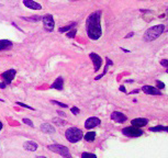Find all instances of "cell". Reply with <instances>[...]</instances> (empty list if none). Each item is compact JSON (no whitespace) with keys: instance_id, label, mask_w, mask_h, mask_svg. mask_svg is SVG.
I'll list each match as a JSON object with an SVG mask.
<instances>
[{"instance_id":"obj_19","label":"cell","mask_w":168,"mask_h":158,"mask_svg":"<svg viewBox=\"0 0 168 158\" xmlns=\"http://www.w3.org/2000/svg\"><path fill=\"white\" fill-rule=\"evenodd\" d=\"M84 138L87 142H92V141H95V138H96V133H95V132H88V133L84 136Z\"/></svg>"},{"instance_id":"obj_22","label":"cell","mask_w":168,"mask_h":158,"mask_svg":"<svg viewBox=\"0 0 168 158\" xmlns=\"http://www.w3.org/2000/svg\"><path fill=\"white\" fill-rule=\"evenodd\" d=\"M75 24H76V23H74V24H70V25H67V26H64V28H61V29H60L58 31H60L61 33H63V32H67V31H69L70 29H73V26H74Z\"/></svg>"},{"instance_id":"obj_1","label":"cell","mask_w":168,"mask_h":158,"mask_svg":"<svg viewBox=\"0 0 168 158\" xmlns=\"http://www.w3.org/2000/svg\"><path fill=\"white\" fill-rule=\"evenodd\" d=\"M101 11H96L88 17L87 19V34L91 40H98L102 34L100 20H101Z\"/></svg>"},{"instance_id":"obj_12","label":"cell","mask_w":168,"mask_h":158,"mask_svg":"<svg viewBox=\"0 0 168 158\" xmlns=\"http://www.w3.org/2000/svg\"><path fill=\"white\" fill-rule=\"evenodd\" d=\"M111 119L113 121H115L116 123H123L126 121V116L123 114L122 112H113L111 114Z\"/></svg>"},{"instance_id":"obj_4","label":"cell","mask_w":168,"mask_h":158,"mask_svg":"<svg viewBox=\"0 0 168 158\" xmlns=\"http://www.w3.org/2000/svg\"><path fill=\"white\" fill-rule=\"evenodd\" d=\"M48 149L54 151V153H56V154H60L64 158H71V155H70L68 148L66 146L58 145V144H53V145H50L48 146Z\"/></svg>"},{"instance_id":"obj_26","label":"cell","mask_w":168,"mask_h":158,"mask_svg":"<svg viewBox=\"0 0 168 158\" xmlns=\"http://www.w3.org/2000/svg\"><path fill=\"white\" fill-rule=\"evenodd\" d=\"M76 29H74V30H71L70 31V32H68V33H67V36H68V38H74V36H75V35H76Z\"/></svg>"},{"instance_id":"obj_34","label":"cell","mask_w":168,"mask_h":158,"mask_svg":"<svg viewBox=\"0 0 168 158\" xmlns=\"http://www.w3.org/2000/svg\"><path fill=\"white\" fill-rule=\"evenodd\" d=\"M132 35H133V33H130V34H129V35H126V38H131V36H132Z\"/></svg>"},{"instance_id":"obj_16","label":"cell","mask_w":168,"mask_h":158,"mask_svg":"<svg viewBox=\"0 0 168 158\" xmlns=\"http://www.w3.org/2000/svg\"><path fill=\"white\" fill-rule=\"evenodd\" d=\"M63 87H64V79H63L62 77H58V78L54 81L53 85H52V88H53V89H57V90H62Z\"/></svg>"},{"instance_id":"obj_8","label":"cell","mask_w":168,"mask_h":158,"mask_svg":"<svg viewBox=\"0 0 168 158\" xmlns=\"http://www.w3.org/2000/svg\"><path fill=\"white\" fill-rule=\"evenodd\" d=\"M142 91L146 95H152V96H161V91L153 86H144L142 87Z\"/></svg>"},{"instance_id":"obj_32","label":"cell","mask_w":168,"mask_h":158,"mask_svg":"<svg viewBox=\"0 0 168 158\" xmlns=\"http://www.w3.org/2000/svg\"><path fill=\"white\" fill-rule=\"evenodd\" d=\"M120 90L123 91V92H125V91H126V90H125V88H124L123 86H121V87H120Z\"/></svg>"},{"instance_id":"obj_15","label":"cell","mask_w":168,"mask_h":158,"mask_svg":"<svg viewBox=\"0 0 168 158\" xmlns=\"http://www.w3.org/2000/svg\"><path fill=\"white\" fill-rule=\"evenodd\" d=\"M12 47V42L8 40H0V51H6L10 50Z\"/></svg>"},{"instance_id":"obj_7","label":"cell","mask_w":168,"mask_h":158,"mask_svg":"<svg viewBox=\"0 0 168 158\" xmlns=\"http://www.w3.org/2000/svg\"><path fill=\"white\" fill-rule=\"evenodd\" d=\"M15 73H17V71H15V69H9V70L5 71V73L2 74V78H3L6 85H10V83H12V80L15 79Z\"/></svg>"},{"instance_id":"obj_11","label":"cell","mask_w":168,"mask_h":158,"mask_svg":"<svg viewBox=\"0 0 168 158\" xmlns=\"http://www.w3.org/2000/svg\"><path fill=\"white\" fill-rule=\"evenodd\" d=\"M23 5L32 10H41L42 9V6L38 2H35L34 0H23Z\"/></svg>"},{"instance_id":"obj_23","label":"cell","mask_w":168,"mask_h":158,"mask_svg":"<svg viewBox=\"0 0 168 158\" xmlns=\"http://www.w3.org/2000/svg\"><path fill=\"white\" fill-rule=\"evenodd\" d=\"M51 102H52L53 104H56V105H58V106H61V108H67V104L62 103V102H58V101H55V100H52Z\"/></svg>"},{"instance_id":"obj_21","label":"cell","mask_w":168,"mask_h":158,"mask_svg":"<svg viewBox=\"0 0 168 158\" xmlns=\"http://www.w3.org/2000/svg\"><path fill=\"white\" fill-rule=\"evenodd\" d=\"M81 158H97V156L95 154H91V153H83Z\"/></svg>"},{"instance_id":"obj_35","label":"cell","mask_w":168,"mask_h":158,"mask_svg":"<svg viewBox=\"0 0 168 158\" xmlns=\"http://www.w3.org/2000/svg\"><path fill=\"white\" fill-rule=\"evenodd\" d=\"M2 126H3V125H2V123L0 122V131H1V128H2Z\"/></svg>"},{"instance_id":"obj_29","label":"cell","mask_w":168,"mask_h":158,"mask_svg":"<svg viewBox=\"0 0 168 158\" xmlns=\"http://www.w3.org/2000/svg\"><path fill=\"white\" fill-rule=\"evenodd\" d=\"M17 104L21 105V106H23V108H26V109H31V110H33V108H31L30 105L24 104V103H22V102H17Z\"/></svg>"},{"instance_id":"obj_13","label":"cell","mask_w":168,"mask_h":158,"mask_svg":"<svg viewBox=\"0 0 168 158\" xmlns=\"http://www.w3.org/2000/svg\"><path fill=\"white\" fill-rule=\"evenodd\" d=\"M131 123L135 128H142V126H145L146 124L148 123V120L144 119V118H138V119H134V120L131 121Z\"/></svg>"},{"instance_id":"obj_25","label":"cell","mask_w":168,"mask_h":158,"mask_svg":"<svg viewBox=\"0 0 168 158\" xmlns=\"http://www.w3.org/2000/svg\"><path fill=\"white\" fill-rule=\"evenodd\" d=\"M53 122L54 123H56V124H58V125H64V124H66L65 121L60 120V119H53Z\"/></svg>"},{"instance_id":"obj_18","label":"cell","mask_w":168,"mask_h":158,"mask_svg":"<svg viewBox=\"0 0 168 158\" xmlns=\"http://www.w3.org/2000/svg\"><path fill=\"white\" fill-rule=\"evenodd\" d=\"M151 132H168V126H161V125H158V126H154V128H149Z\"/></svg>"},{"instance_id":"obj_9","label":"cell","mask_w":168,"mask_h":158,"mask_svg":"<svg viewBox=\"0 0 168 158\" xmlns=\"http://www.w3.org/2000/svg\"><path fill=\"white\" fill-rule=\"evenodd\" d=\"M89 56H90L92 63H93L95 70H96V71H98V70L100 69V67L102 66V59H101V57H100L99 55H97L96 53H91Z\"/></svg>"},{"instance_id":"obj_30","label":"cell","mask_w":168,"mask_h":158,"mask_svg":"<svg viewBox=\"0 0 168 158\" xmlns=\"http://www.w3.org/2000/svg\"><path fill=\"white\" fill-rule=\"evenodd\" d=\"M161 66H164V67H168V60L167 59L161 60Z\"/></svg>"},{"instance_id":"obj_24","label":"cell","mask_w":168,"mask_h":158,"mask_svg":"<svg viewBox=\"0 0 168 158\" xmlns=\"http://www.w3.org/2000/svg\"><path fill=\"white\" fill-rule=\"evenodd\" d=\"M156 88H158V89H163V88H165V83H161V80H156Z\"/></svg>"},{"instance_id":"obj_6","label":"cell","mask_w":168,"mask_h":158,"mask_svg":"<svg viewBox=\"0 0 168 158\" xmlns=\"http://www.w3.org/2000/svg\"><path fill=\"white\" fill-rule=\"evenodd\" d=\"M42 21H43V24L45 26V29L47 31H53L54 26H55V23H54V19L53 17L51 15H46L42 18Z\"/></svg>"},{"instance_id":"obj_28","label":"cell","mask_w":168,"mask_h":158,"mask_svg":"<svg viewBox=\"0 0 168 158\" xmlns=\"http://www.w3.org/2000/svg\"><path fill=\"white\" fill-rule=\"evenodd\" d=\"M23 122H24L26 125H30L31 128H33V126H34V124L32 123V121H31V120H28V119H23Z\"/></svg>"},{"instance_id":"obj_33","label":"cell","mask_w":168,"mask_h":158,"mask_svg":"<svg viewBox=\"0 0 168 158\" xmlns=\"http://www.w3.org/2000/svg\"><path fill=\"white\" fill-rule=\"evenodd\" d=\"M58 114L62 115V116H64V115H65V113H63V112H58Z\"/></svg>"},{"instance_id":"obj_36","label":"cell","mask_w":168,"mask_h":158,"mask_svg":"<svg viewBox=\"0 0 168 158\" xmlns=\"http://www.w3.org/2000/svg\"><path fill=\"white\" fill-rule=\"evenodd\" d=\"M36 158H46V157H43V156H38Z\"/></svg>"},{"instance_id":"obj_20","label":"cell","mask_w":168,"mask_h":158,"mask_svg":"<svg viewBox=\"0 0 168 158\" xmlns=\"http://www.w3.org/2000/svg\"><path fill=\"white\" fill-rule=\"evenodd\" d=\"M24 20L26 21H31V22H38L40 20H42V17H38V15H33V17H30V18H23Z\"/></svg>"},{"instance_id":"obj_2","label":"cell","mask_w":168,"mask_h":158,"mask_svg":"<svg viewBox=\"0 0 168 158\" xmlns=\"http://www.w3.org/2000/svg\"><path fill=\"white\" fill-rule=\"evenodd\" d=\"M164 31H165V25H163V24H158V25L149 28L145 32V34H144V41L151 42V41H154V40L158 38Z\"/></svg>"},{"instance_id":"obj_17","label":"cell","mask_w":168,"mask_h":158,"mask_svg":"<svg viewBox=\"0 0 168 158\" xmlns=\"http://www.w3.org/2000/svg\"><path fill=\"white\" fill-rule=\"evenodd\" d=\"M41 130H42V132H44V133H54V132H55V128H54L51 124H47V123L42 124Z\"/></svg>"},{"instance_id":"obj_14","label":"cell","mask_w":168,"mask_h":158,"mask_svg":"<svg viewBox=\"0 0 168 158\" xmlns=\"http://www.w3.org/2000/svg\"><path fill=\"white\" fill-rule=\"evenodd\" d=\"M23 147H24V149H26V151H34L38 149V144L34 143V142H31V141H28V142H25V143L23 144Z\"/></svg>"},{"instance_id":"obj_38","label":"cell","mask_w":168,"mask_h":158,"mask_svg":"<svg viewBox=\"0 0 168 158\" xmlns=\"http://www.w3.org/2000/svg\"><path fill=\"white\" fill-rule=\"evenodd\" d=\"M166 71H167V74H168V69H167V70H166Z\"/></svg>"},{"instance_id":"obj_31","label":"cell","mask_w":168,"mask_h":158,"mask_svg":"<svg viewBox=\"0 0 168 158\" xmlns=\"http://www.w3.org/2000/svg\"><path fill=\"white\" fill-rule=\"evenodd\" d=\"M6 86H7V85H6V83H0V88H1V89H3V88H6Z\"/></svg>"},{"instance_id":"obj_27","label":"cell","mask_w":168,"mask_h":158,"mask_svg":"<svg viewBox=\"0 0 168 158\" xmlns=\"http://www.w3.org/2000/svg\"><path fill=\"white\" fill-rule=\"evenodd\" d=\"M70 111H71V112L74 113L75 115H77V114H79V112H80V110H79L78 108H76V106H74V108H71V109H70Z\"/></svg>"},{"instance_id":"obj_10","label":"cell","mask_w":168,"mask_h":158,"mask_svg":"<svg viewBox=\"0 0 168 158\" xmlns=\"http://www.w3.org/2000/svg\"><path fill=\"white\" fill-rule=\"evenodd\" d=\"M100 124V120L98 118H89L88 120L85 122V128L87 130H91V128L98 126Z\"/></svg>"},{"instance_id":"obj_3","label":"cell","mask_w":168,"mask_h":158,"mask_svg":"<svg viewBox=\"0 0 168 158\" xmlns=\"http://www.w3.org/2000/svg\"><path fill=\"white\" fill-rule=\"evenodd\" d=\"M65 136H66L68 142H70V143H77L78 141H80L83 138V132L77 128H69L65 132Z\"/></svg>"},{"instance_id":"obj_5","label":"cell","mask_w":168,"mask_h":158,"mask_svg":"<svg viewBox=\"0 0 168 158\" xmlns=\"http://www.w3.org/2000/svg\"><path fill=\"white\" fill-rule=\"evenodd\" d=\"M122 133L124 135L130 136V137H138L143 134V131L140 128H135V126H130V128H125L122 130Z\"/></svg>"},{"instance_id":"obj_37","label":"cell","mask_w":168,"mask_h":158,"mask_svg":"<svg viewBox=\"0 0 168 158\" xmlns=\"http://www.w3.org/2000/svg\"><path fill=\"white\" fill-rule=\"evenodd\" d=\"M166 15H168V8L166 9Z\"/></svg>"}]
</instances>
